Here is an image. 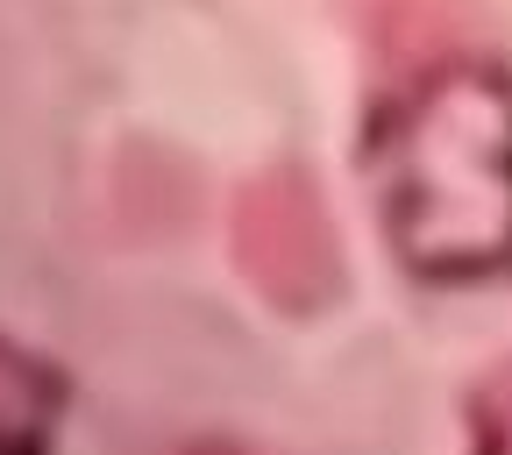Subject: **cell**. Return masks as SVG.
Returning a JSON list of instances; mask_svg holds the SVG:
<instances>
[{
	"instance_id": "cell-1",
	"label": "cell",
	"mask_w": 512,
	"mask_h": 455,
	"mask_svg": "<svg viewBox=\"0 0 512 455\" xmlns=\"http://www.w3.org/2000/svg\"><path fill=\"white\" fill-rule=\"evenodd\" d=\"M363 178L406 278H512V72L498 57H441L399 79L363 128Z\"/></svg>"
},
{
	"instance_id": "cell-2",
	"label": "cell",
	"mask_w": 512,
	"mask_h": 455,
	"mask_svg": "<svg viewBox=\"0 0 512 455\" xmlns=\"http://www.w3.org/2000/svg\"><path fill=\"white\" fill-rule=\"evenodd\" d=\"M228 256L278 313H320L342 292L335 221L306 171H256L228 207Z\"/></svg>"
},
{
	"instance_id": "cell-3",
	"label": "cell",
	"mask_w": 512,
	"mask_h": 455,
	"mask_svg": "<svg viewBox=\"0 0 512 455\" xmlns=\"http://www.w3.org/2000/svg\"><path fill=\"white\" fill-rule=\"evenodd\" d=\"M64 370L0 335V455H57Z\"/></svg>"
},
{
	"instance_id": "cell-4",
	"label": "cell",
	"mask_w": 512,
	"mask_h": 455,
	"mask_svg": "<svg viewBox=\"0 0 512 455\" xmlns=\"http://www.w3.org/2000/svg\"><path fill=\"white\" fill-rule=\"evenodd\" d=\"M470 455H512V363L470 392Z\"/></svg>"
}]
</instances>
